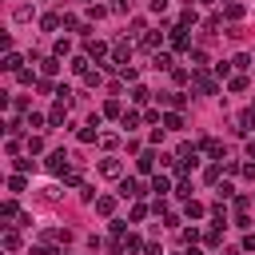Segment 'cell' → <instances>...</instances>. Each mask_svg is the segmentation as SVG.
Returning <instances> with one entry per match:
<instances>
[{
    "label": "cell",
    "mask_w": 255,
    "mask_h": 255,
    "mask_svg": "<svg viewBox=\"0 0 255 255\" xmlns=\"http://www.w3.org/2000/svg\"><path fill=\"white\" fill-rule=\"evenodd\" d=\"M243 251H255V231H247V239H243Z\"/></svg>",
    "instance_id": "9f6ffc18"
},
{
    "label": "cell",
    "mask_w": 255,
    "mask_h": 255,
    "mask_svg": "<svg viewBox=\"0 0 255 255\" xmlns=\"http://www.w3.org/2000/svg\"><path fill=\"white\" fill-rule=\"evenodd\" d=\"M199 239H203V235H199L195 227H183V231H179V243H183V247H195Z\"/></svg>",
    "instance_id": "7402d4cb"
},
{
    "label": "cell",
    "mask_w": 255,
    "mask_h": 255,
    "mask_svg": "<svg viewBox=\"0 0 255 255\" xmlns=\"http://www.w3.org/2000/svg\"><path fill=\"white\" fill-rule=\"evenodd\" d=\"M52 52H56V60H64V56H72V40H56V48H52Z\"/></svg>",
    "instance_id": "1f68e13d"
},
{
    "label": "cell",
    "mask_w": 255,
    "mask_h": 255,
    "mask_svg": "<svg viewBox=\"0 0 255 255\" xmlns=\"http://www.w3.org/2000/svg\"><path fill=\"white\" fill-rule=\"evenodd\" d=\"M44 151V139L40 135H28V155H40Z\"/></svg>",
    "instance_id": "60d3db41"
},
{
    "label": "cell",
    "mask_w": 255,
    "mask_h": 255,
    "mask_svg": "<svg viewBox=\"0 0 255 255\" xmlns=\"http://www.w3.org/2000/svg\"><path fill=\"white\" fill-rule=\"evenodd\" d=\"M171 80H175V84H187V80H191V76H187V72H183V68H171Z\"/></svg>",
    "instance_id": "f5cc1de1"
},
{
    "label": "cell",
    "mask_w": 255,
    "mask_h": 255,
    "mask_svg": "<svg viewBox=\"0 0 255 255\" xmlns=\"http://www.w3.org/2000/svg\"><path fill=\"white\" fill-rule=\"evenodd\" d=\"M219 175H223V163H211V167L203 171V179H207V183H219Z\"/></svg>",
    "instance_id": "e575fe53"
},
{
    "label": "cell",
    "mask_w": 255,
    "mask_h": 255,
    "mask_svg": "<svg viewBox=\"0 0 255 255\" xmlns=\"http://www.w3.org/2000/svg\"><path fill=\"white\" fill-rule=\"evenodd\" d=\"M100 175H108V179H120V175H124V163H120L116 155H108V159H100Z\"/></svg>",
    "instance_id": "52a82bcc"
},
{
    "label": "cell",
    "mask_w": 255,
    "mask_h": 255,
    "mask_svg": "<svg viewBox=\"0 0 255 255\" xmlns=\"http://www.w3.org/2000/svg\"><path fill=\"white\" fill-rule=\"evenodd\" d=\"M147 8H151V12H155V16H163V12H167V8H171V0H147Z\"/></svg>",
    "instance_id": "ee69618b"
},
{
    "label": "cell",
    "mask_w": 255,
    "mask_h": 255,
    "mask_svg": "<svg viewBox=\"0 0 255 255\" xmlns=\"http://www.w3.org/2000/svg\"><path fill=\"white\" fill-rule=\"evenodd\" d=\"M120 124H124L128 131H135V128H139V112H124V116H120Z\"/></svg>",
    "instance_id": "f1b7e54d"
},
{
    "label": "cell",
    "mask_w": 255,
    "mask_h": 255,
    "mask_svg": "<svg viewBox=\"0 0 255 255\" xmlns=\"http://www.w3.org/2000/svg\"><path fill=\"white\" fill-rule=\"evenodd\" d=\"M227 88H231V92H247V76H231Z\"/></svg>",
    "instance_id": "bcb514c9"
},
{
    "label": "cell",
    "mask_w": 255,
    "mask_h": 255,
    "mask_svg": "<svg viewBox=\"0 0 255 255\" xmlns=\"http://www.w3.org/2000/svg\"><path fill=\"white\" fill-rule=\"evenodd\" d=\"M163 128H167V131H179V128H183V116H179V112H167V116H163Z\"/></svg>",
    "instance_id": "603a6c76"
},
{
    "label": "cell",
    "mask_w": 255,
    "mask_h": 255,
    "mask_svg": "<svg viewBox=\"0 0 255 255\" xmlns=\"http://www.w3.org/2000/svg\"><path fill=\"white\" fill-rule=\"evenodd\" d=\"M191 88H195V92H203V96H215V80H211L203 68H195V72H191Z\"/></svg>",
    "instance_id": "7a4b0ae2"
},
{
    "label": "cell",
    "mask_w": 255,
    "mask_h": 255,
    "mask_svg": "<svg viewBox=\"0 0 255 255\" xmlns=\"http://www.w3.org/2000/svg\"><path fill=\"white\" fill-rule=\"evenodd\" d=\"M104 16H108L104 4H88V20H104Z\"/></svg>",
    "instance_id": "8d00e7d4"
},
{
    "label": "cell",
    "mask_w": 255,
    "mask_h": 255,
    "mask_svg": "<svg viewBox=\"0 0 255 255\" xmlns=\"http://www.w3.org/2000/svg\"><path fill=\"white\" fill-rule=\"evenodd\" d=\"M143 255H163V247L159 243H143Z\"/></svg>",
    "instance_id": "11a10c76"
},
{
    "label": "cell",
    "mask_w": 255,
    "mask_h": 255,
    "mask_svg": "<svg viewBox=\"0 0 255 255\" xmlns=\"http://www.w3.org/2000/svg\"><path fill=\"white\" fill-rule=\"evenodd\" d=\"M128 60H131V44L120 40V44L112 48V64H116V68H128Z\"/></svg>",
    "instance_id": "9c48e42d"
},
{
    "label": "cell",
    "mask_w": 255,
    "mask_h": 255,
    "mask_svg": "<svg viewBox=\"0 0 255 255\" xmlns=\"http://www.w3.org/2000/svg\"><path fill=\"white\" fill-rule=\"evenodd\" d=\"M143 215H147V207H143V203H131V211H128V219H131V223H139Z\"/></svg>",
    "instance_id": "b9f144b4"
},
{
    "label": "cell",
    "mask_w": 255,
    "mask_h": 255,
    "mask_svg": "<svg viewBox=\"0 0 255 255\" xmlns=\"http://www.w3.org/2000/svg\"><path fill=\"white\" fill-rule=\"evenodd\" d=\"M223 16H227V20H239V16H243V4H239V0L223 4Z\"/></svg>",
    "instance_id": "d4e9b609"
},
{
    "label": "cell",
    "mask_w": 255,
    "mask_h": 255,
    "mask_svg": "<svg viewBox=\"0 0 255 255\" xmlns=\"http://www.w3.org/2000/svg\"><path fill=\"white\" fill-rule=\"evenodd\" d=\"M104 116H124V108H120V100H108V104H104Z\"/></svg>",
    "instance_id": "7dc6e473"
},
{
    "label": "cell",
    "mask_w": 255,
    "mask_h": 255,
    "mask_svg": "<svg viewBox=\"0 0 255 255\" xmlns=\"http://www.w3.org/2000/svg\"><path fill=\"white\" fill-rule=\"evenodd\" d=\"M24 124H28V128H44V124H48V116H40V112H28V120H24Z\"/></svg>",
    "instance_id": "ab89813d"
},
{
    "label": "cell",
    "mask_w": 255,
    "mask_h": 255,
    "mask_svg": "<svg viewBox=\"0 0 255 255\" xmlns=\"http://www.w3.org/2000/svg\"><path fill=\"white\" fill-rule=\"evenodd\" d=\"M64 116H68V104H64V100H56V104H52V112H48V124H52V128H60V124H64Z\"/></svg>",
    "instance_id": "4fadbf2b"
},
{
    "label": "cell",
    "mask_w": 255,
    "mask_h": 255,
    "mask_svg": "<svg viewBox=\"0 0 255 255\" xmlns=\"http://www.w3.org/2000/svg\"><path fill=\"white\" fill-rule=\"evenodd\" d=\"M116 143H120V135H112V131L100 135V147H104V151H116Z\"/></svg>",
    "instance_id": "836d02e7"
},
{
    "label": "cell",
    "mask_w": 255,
    "mask_h": 255,
    "mask_svg": "<svg viewBox=\"0 0 255 255\" xmlns=\"http://www.w3.org/2000/svg\"><path fill=\"white\" fill-rule=\"evenodd\" d=\"M139 44H143V52H151V56H155V52H159V44H163V32H143V40H139Z\"/></svg>",
    "instance_id": "8fae6325"
},
{
    "label": "cell",
    "mask_w": 255,
    "mask_h": 255,
    "mask_svg": "<svg viewBox=\"0 0 255 255\" xmlns=\"http://www.w3.org/2000/svg\"><path fill=\"white\" fill-rule=\"evenodd\" d=\"M40 72H44V76H56V72H60V60H56V56L40 60Z\"/></svg>",
    "instance_id": "4316f807"
},
{
    "label": "cell",
    "mask_w": 255,
    "mask_h": 255,
    "mask_svg": "<svg viewBox=\"0 0 255 255\" xmlns=\"http://www.w3.org/2000/svg\"><path fill=\"white\" fill-rule=\"evenodd\" d=\"M251 128H255V112H251V108H247V112H239V116L231 120V131H239V135H243V131H251Z\"/></svg>",
    "instance_id": "5b68a950"
},
{
    "label": "cell",
    "mask_w": 255,
    "mask_h": 255,
    "mask_svg": "<svg viewBox=\"0 0 255 255\" xmlns=\"http://www.w3.org/2000/svg\"><path fill=\"white\" fill-rule=\"evenodd\" d=\"M84 56H88V60H104V56H108V44L92 36V40H84Z\"/></svg>",
    "instance_id": "277c9868"
},
{
    "label": "cell",
    "mask_w": 255,
    "mask_h": 255,
    "mask_svg": "<svg viewBox=\"0 0 255 255\" xmlns=\"http://www.w3.org/2000/svg\"><path fill=\"white\" fill-rule=\"evenodd\" d=\"M16 247H20V235L8 227V231H4V251H16Z\"/></svg>",
    "instance_id": "d590c367"
},
{
    "label": "cell",
    "mask_w": 255,
    "mask_h": 255,
    "mask_svg": "<svg viewBox=\"0 0 255 255\" xmlns=\"http://www.w3.org/2000/svg\"><path fill=\"white\" fill-rule=\"evenodd\" d=\"M231 203H235V211H247V203H251V195H231Z\"/></svg>",
    "instance_id": "816d5d0a"
},
{
    "label": "cell",
    "mask_w": 255,
    "mask_h": 255,
    "mask_svg": "<svg viewBox=\"0 0 255 255\" xmlns=\"http://www.w3.org/2000/svg\"><path fill=\"white\" fill-rule=\"evenodd\" d=\"M219 231H223V227H211V231H203V243H207V247H219Z\"/></svg>",
    "instance_id": "7bdbcfd3"
},
{
    "label": "cell",
    "mask_w": 255,
    "mask_h": 255,
    "mask_svg": "<svg viewBox=\"0 0 255 255\" xmlns=\"http://www.w3.org/2000/svg\"><path fill=\"white\" fill-rule=\"evenodd\" d=\"M175 195L187 203V199H191V179H183V175H179V183H175Z\"/></svg>",
    "instance_id": "f546056e"
},
{
    "label": "cell",
    "mask_w": 255,
    "mask_h": 255,
    "mask_svg": "<svg viewBox=\"0 0 255 255\" xmlns=\"http://www.w3.org/2000/svg\"><path fill=\"white\" fill-rule=\"evenodd\" d=\"M151 191H155L159 199H163V195H171V179H167V175H155V179H151Z\"/></svg>",
    "instance_id": "d6986e66"
},
{
    "label": "cell",
    "mask_w": 255,
    "mask_h": 255,
    "mask_svg": "<svg viewBox=\"0 0 255 255\" xmlns=\"http://www.w3.org/2000/svg\"><path fill=\"white\" fill-rule=\"evenodd\" d=\"M219 255H239V251L235 247H219Z\"/></svg>",
    "instance_id": "91938a15"
},
{
    "label": "cell",
    "mask_w": 255,
    "mask_h": 255,
    "mask_svg": "<svg viewBox=\"0 0 255 255\" xmlns=\"http://www.w3.org/2000/svg\"><path fill=\"white\" fill-rule=\"evenodd\" d=\"M112 12H131V0H112Z\"/></svg>",
    "instance_id": "db71d44e"
},
{
    "label": "cell",
    "mask_w": 255,
    "mask_h": 255,
    "mask_svg": "<svg viewBox=\"0 0 255 255\" xmlns=\"http://www.w3.org/2000/svg\"><path fill=\"white\" fill-rule=\"evenodd\" d=\"M251 112H255V100H251Z\"/></svg>",
    "instance_id": "be15d7a7"
},
{
    "label": "cell",
    "mask_w": 255,
    "mask_h": 255,
    "mask_svg": "<svg viewBox=\"0 0 255 255\" xmlns=\"http://www.w3.org/2000/svg\"><path fill=\"white\" fill-rule=\"evenodd\" d=\"M76 139H80V143H96V139H100V128H88V124L80 128V124H76Z\"/></svg>",
    "instance_id": "9a60e30c"
},
{
    "label": "cell",
    "mask_w": 255,
    "mask_h": 255,
    "mask_svg": "<svg viewBox=\"0 0 255 255\" xmlns=\"http://www.w3.org/2000/svg\"><path fill=\"white\" fill-rule=\"evenodd\" d=\"M155 163H159V155H155V151H139L135 171H139V175H151V171H155Z\"/></svg>",
    "instance_id": "8992f818"
},
{
    "label": "cell",
    "mask_w": 255,
    "mask_h": 255,
    "mask_svg": "<svg viewBox=\"0 0 255 255\" xmlns=\"http://www.w3.org/2000/svg\"><path fill=\"white\" fill-rule=\"evenodd\" d=\"M120 76H124V80H128V84H139V72H135V68H131V64H128V68H120Z\"/></svg>",
    "instance_id": "f6af8a7d"
},
{
    "label": "cell",
    "mask_w": 255,
    "mask_h": 255,
    "mask_svg": "<svg viewBox=\"0 0 255 255\" xmlns=\"http://www.w3.org/2000/svg\"><path fill=\"white\" fill-rule=\"evenodd\" d=\"M155 100H159V104H171L175 112H183V108H187V96H179V92H163V96H155Z\"/></svg>",
    "instance_id": "7c38bea8"
},
{
    "label": "cell",
    "mask_w": 255,
    "mask_h": 255,
    "mask_svg": "<svg viewBox=\"0 0 255 255\" xmlns=\"http://www.w3.org/2000/svg\"><path fill=\"white\" fill-rule=\"evenodd\" d=\"M167 40H171V48H175V52H191V36H187V28H179V24H175V28L167 32Z\"/></svg>",
    "instance_id": "3957f363"
},
{
    "label": "cell",
    "mask_w": 255,
    "mask_h": 255,
    "mask_svg": "<svg viewBox=\"0 0 255 255\" xmlns=\"http://www.w3.org/2000/svg\"><path fill=\"white\" fill-rule=\"evenodd\" d=\"M8 191H24V175H8Z\"/></svg>",
    "instance_id": "f907efd6"
},
{
    "label": "cell",
    "mask_w": 255,
    "mask_h": 255,
    "mask_svg": "<svg viewBox=\"0 0 255 255\" xmlns=\"http://www.w3.org/2000/svg\"><path fill=\"white\" fill-rule=\"evenodd\" d=\"M183 215H187V219H203V215H207V207H203L199 199H187V203H183Z\"/></svg>",
    "instance_id": "2e32d148"
},
{
    "label": "cell",
    "mask_w": 255,
    "mask_h": 255,
    "mask_svg": "<svg viewBox=\"0 0 255 255\" xmlns=\"http://www.w3.org/2000/svg\"><path fill=\"white\" fill-rule=\"evenodd\" d=\"M131 100H135V104H147V100H151V92H147L143 84H131Z\"/></svg>",
    "instance_id": "83f0119b"
},
{
    "label": "cell",
    "mask_w": 255,
    "mask_h": 255,
    "mask_svg": "<svg viewBox=\"0 0 255 255\" xmlns=\"http://www.w3.org/2000/svg\"><path fill=\"white\" fill-rule=\"evenodd\" d=\"M68 68H72V76H80V80H84V76L92 72V60H88V56H72V60H68Z\"/></svg>",
    "instance_id": "30bf717a"
},
{
    "label": "cell",
    "mask_w": 255,
    "mask_h": 255,
    "mask_svg": "<svg viewBox=\"0 0 255 255\" xmlns=\"http://www.w3.org/2000/svg\"><path fill=\"white\" fill-rule=\"evenodd\" d=\"M20 64H24V56H20V52H8V56H4V64H0V68H4V72H12V76H16V72H20Z\"/></svg>",
    "instance_id": "ac0fdd59"
},
{
    "label": "cell",
    "mask_w": 255,
    "mask_h": 255,
    "mask_svg": "<svg viewBox=\"0 0 255 255\" xmlns=\"http://www.w3.org/2000/svg\"><path fill=\"white\" fill-rule=\"evenodd\" d=\"M84 84H88V88H100V84H104V76H100V68H92V72L84 76Z\"/></svg>",
    "instance_id": "f35d334b"
},
{
    "label": "cell",
    "mask_w": 255,
    "mask_h": 255,
    "mask_svg": "<svg viewBox=\"0 0 255 255\" xmlns=\"http://www.w3.org/2000/svg\"><path fill=\"white\" fill-rule=\"evenodd\" d=\"M243 175H247V179H255V163H243Z\"/></svg>",
    "instance_id": "6f0895ef"
},
{
    "label": "cell",
    "mask_w": 255,
    "mask_h": 255,
    "mask_svg": "<svg viewBox=\"0 0 255 255\" xmlns=\"http://www.w3.org/2000/svg\"><path fill=\"white\" fill-rule=\"evenodd\" d=\"M52 175H68L72 171V155L64 151V147H56V151H48V163H44Z\"/></svg>",
    "instance_id": "6da1fadb"
},
{
    "label": "cell",
    "mask_w": 255,
    "mask_h": 255,
    "mask_svg": "<svg viewBox=\"0 0 255 255\" xmlns=\"http://www.w3.org/2000/svg\"><path fill=\"white\" fill-rule=\"evenodd\" d=\"M187 56H191V64H195V68H207V52H203V48H191Z\"/></svg>",
    "instance_id": "d6a6232c"
},
{
    "label": "cell",
    "mask_w": 255,
    "mask_h": 255,
    "mask_svg": "<svg viewBox=\"0 0 255 255\" xmlns=\"http://www.w3.org/2000/svg\"><path fill=\"white\" fill-rule=\"evenodd\" d=\"M96 211H100V215H112V211H116V195H100V199H96Z\"/></svg>",
    "instance_id": "44dd1931"
},
{
    "label": "cell",
    "mask_w": 255,
    "mask_h": 255,
    "mask_svg": "<svg viewBox=\"0 0 255 255\" xmlns=\"http://www.w3.org/2000/svg\"><path fill=\"white\" fill-rule=\"evenodd\" d=\"M0 215H4V219H20V207H16V199H4V203H0Z\"/></svg>",
    "instance_id": "cb8c5ba5"
},
{
    "label": "cell",
    "mask_w": 255,
    "mask_h": 255,
    "mask_svg": "<svg viewBox=\"0 0 255 255\" xmlns=\"http://www.w3.org/2000/svg\"><path fill=\"white\" fill-rule=\"evenodd\" d=\"M187 255H199V251H195V247H187Z\"/></svg>",
    "instance_id": "6125c7cd"
},
{
    "label": "cell",
    "mask_w": 255,
    "mask_h": 255,
    "mask_svg": "<svg viewBox=\"0 0 255 255\" xmlns=\"http://www.w3.org/2000/svg\"><path fill=\"white\" fill-rule=\"evenodd\" d=\"M243 151H247V159H255V139H247V147H243Z\"/></svg>",
    "instance_id": "680465c9"
},
{
    "label": "cell",
    "mask_w": 255,
    "mask_h": 255,
    "mask_svg": "<svg viewBox=\"0 0 255 255\" xmlns=\"http://www.w3.org/2000/svg\"><path fill=\"white\" fill-rule=\"evenodd\" d=\"M151 68H155V72H171V56H167V52H155V56H151Z\"/></svg>",
    "instance_id": "ffe728a7"
},
{
    "label": "cell",
    "mask_w": 255,
    "mask_h": 255,
    "mask_svg": "<svg viewBox=\"0 0 255 255\" xmlns=\"http://www.w3.org/2000/svg\"><path fill=\"white\" fill-rule=\"evenodd\" d=\"M195 4H199V8H207V4H215V0H195Z\"/></svg>",
    "instance_id": "94428289"
},
{
    "label": "cell",
    "mask_w": 255,
    "mask_h": 255,
    "mask_svg": "<svg viewBox=\"0 0 255 255\" xmlns=\"http://www.w3.org/2000/svg\"><path fill=\"white\" fill-rule=\"evenodd\" d=\"M215 76H219V80L231 76V60H219V64H215Z\"/></svg>",
    "instance_id": "c3c4849f"
},
{
    "label": "cell",
    "mask_w": 255,
    "mask_h": 255,
    "mask_svg": "<svg viewBox=\"0 0 255 255\" xmlns=\"http://www.w3.org/2000/svg\"><path fill=\"white\" fill-rule=\"evenodd\" d=\"M60 24H64V16H60V12H44V16H40V28H44V32H56Z\"/></svg>",
    "instance_id": "5bb4252c"
},
{
    "label": "cell",
    "mask_w": 255,
    "mask_h": 255,
    "mask_svg": "<svg viewBox=\"0 0 255 255\" xmlns=\"http://www.w3.org/2000/svg\"><path fill=\"white\" fill-rule=\"evenodd\" d=\"M60 179H64V187H76V183H80V171L72 167V171H68V175H60Z\"/></svg>",
    "instance_id": "681fc988"
},
{
    "label": "cell",
    "mask_w": 255,
    "mask_h": 255,
    "mask_svg": "<svg viewBox=\"0 0 255 255\" xmlns=\"http://www.w3.org/2000/svg\"><path fill=\"white\" fill-rule=\"evenodd\" d=\"M231 68H239V72H247V68H251V56H247V52H239V56L231 60Z\"/></svg>",
    "instance_id": "74e56055"
},
{
    "label": "cell",
    "mask_w": 255,
    "mask_h": 255,
    "mask_svg": "<svg viewBox=\"0 0 255 255\" xmlns=\"http://www.w3.org/2000/svg\"><path fill=\"white\" fill-rule=\"evenodd\" d=\"M191 24H199V12H195V4H187V8L179 12V28H191Z\"/></svg>",
    "instance_id": "e0dca14e"
},
{
    "label": "cell",
    "mask_w": 255,
    "mask_h": 255,
    "mask_svg": "<svg viewBox=\"0 0 255 255\" xmlns=\"http://www.w3.org/2000/svg\"><path fill=\"white\" fill-rule=\"evenodd\" d=\"M120 239H124V247H128V251H143V239H139V235H131V231H128V235H120Z\"/></svg>",
    "instance_id": "4dcf8cb0"
},
{
    "label": "cell",
    "mask_w": 255,
    "mask_h": 255,
    "mask_svg": "<svg viewBox=\"0 0 255 255\" xmlns=\"http://www.w3.org/2000/svg\"><path fill=\"white\" fill-rule=\"evenodd\" d=\"M12 20H16V24H28V20H32V8H28V4H16Z\"/></svg>",
    "instance_id": "484cf974"
},
{
    "label": "cell",
    "mask_w": 255,
    "mask_h": 255,
    "mask_svg": "<svg viewBox=\"0 0 255 255\" xmlns=\"http://www.w3.org/2000/svg\"><path fill=\"white\" fill-rule=\"evenodd\" d=\"M139 195H143L139 179H120V199H139Z\"/></svg>",
    "instance_id": "ba28073f"
}]
</instances>
